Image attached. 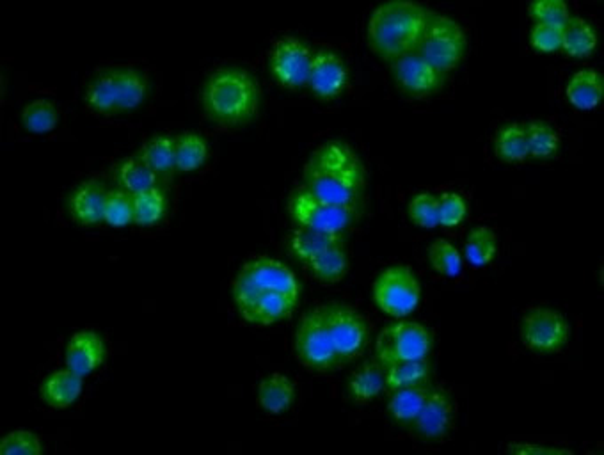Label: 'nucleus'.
Instances as JSON below:
<instances>
[{
  "label": "nucleus",
  "instance_id": "nucleus-11",
  "mask_svg": "<svg viewBox=\"0 0 604 455\" xmlns=\"http://www.w3.org/2000/svg\"><path fill=\"white\" fill-rule=\"evenodd\" d=\"M324 308L336 356L342 365H347L365 351L368 345V326L365 319L350 306L331 304Z\"/></svg>",
  "mask_w": 604,
  "mask_h": 455
},
{
  "label": "nucleus",
  "instance_id": "nucleus-16",
  "mask_svg": "<svg viewBox=\"0 0 604 455\" xmlns=\"http://www.w3.org/2000/svg\"><path fill=\"white\" fill-rule=\"evenodd\" d=\"M105 358H107V349H105L104 338L91 329L77 331L68 340L64 351L66 367L84 379L95 374L96 370L104 365Z\"/></svg>",
  "mask_w": 604,
  "mask_h": 455
},
{
  "label": "nucleus",
  "instance_id": "nucleus-30",
  "mask_svg": "<svg viewBox=\"0 0 604 455\" xmlns=\"http://www.w3.org/2000/svg\"><path fill=\"white\" fill-rule=\"evenodd\" d=\"M496 253H498V239L491 228L477 226L468 233L462 258H466L469 265L485 267L493 262Z\"/></svg>",
  "mask_w": 604,
  "mask_h": 455
},
{
  "label": "nucleus",
  "instance_id": "nucleus-1",
  "mask_svg": "<svg viewBox=\"0 0 604 455\" xmlns=\"http://www.w3.org/2000/svg\"><path fill=\"white\" fill-rule=\"evenodd\" d=\"M240 317L255 326H274L295 312L301 283L288 265L271 256H256L240 267L231 285Z\"/></svg>",
  "mask_w": 604,
  "mask_h": 455
},
{
  "label": "nucleus",
  "instance_id": "nucleus-34",
  "mask_svg": "<svg viewBox=\"0 0 604 455\" xmlns=\"http://www.w3.org/2000/svg\"><path fill=\"white\" fill-rule=\"evenodd\" d=\"M157 175H169L175 169V139L171 136L151 137L137 155Z\"/></svg>",
  "mask_w": 604,
  "mask_h": 455
},
{
  "label": "nucleus",
  "instance_id": "nucleus-25",
  "mask_svg": "<svg viewBox=\"0 0 604 455\" xmlns=\"http://www.w3.org/2000/svg\"><path fill=\"white\" fill-rule=\"evenodd\" d=\"M343 235H333V233L317 232L311 228H302L297 226L292 230L288 237V249L290 253L301 262L302 265L308 264L318 253L324 249L333 246L336 242H342Z\"/></svg>",
  "mask_w": 604,
  "mask_h": 455
},
{
  "label": "nucleus",
  "instance_id": "nucleus-23",
  "mask_svg": "<svg viewBox=\"0 0 604 455\" xmlns=\"http://www.w3.org/2000/svg\"><path fill=\"white\" fill-rule=\"evenodd\" d=\"M304 267L320 283H326V285L340 283L347 276V272H349V255L345 251L343 240L324 249L322 253H318Z\"/></svg>",
  "mask_w": 604,
  "mask_h": 455
},
{
  "label": "nucleus",
  "instance_id": "nucleus-21",
  "mask_svg": "<svg viewBox=\"0 0 604 455\" xmlns=\"http://www.w3.org/2000/svg\"><path fill=\"white\" fill-rule=\"evenodd\" d=\"M565 95L569 104L580 109V111H592L603 102L604 79L601 73L585 68L574 73L567 82Z\"/></svg>",
  "mask_w": 604,
  "mask_h": 455
},
{
  "label": "nucleus",
  "instance_id": "nucleus-27",
  "mask_svg": "<svg viewBox=\"0 0 604 455\" xmlns=\"http://www.w3.org/2000/svg\"><path fill=\"white\" fill-rule=\"evenodd\" d=\"M114 175H116V182L120 185V189L127 191L132 196L153 189L159 184V175L139 157H128V159L121 160Z\"/></svg>",
  "mask_w": 604,
  "mask_h": 455
},
{
  "label": "nucleus",
  "instance_id": "nucleus-6",
  "mask_svg": "<svg viewBox=\"0 0 604 455\" xmlns=\"http://www.w3.org/2000/svg\"><path fill=\"white\" fill-rule=\"evenodd\" d=\"M295 354L313 372H333L342 367L334 351L324 306L302 315L295 329Z\"/></svg>",
  "mask_w": 604,
  "mask_h": 455
},
{
  "label": "nucleus",
  "instance_id": "nucleus-29",
  "mask_svg": "<svg viewBox=\"0 0 604 455\" xmlns=\"http://www.w3.org/2000/svg\"><path fill=\"white\" fill-rule=\"evenodd\" d=\"M210 155L207 139L194 132H187L175 139V169L180 173L198 171Z\"/></svg>",
  "mask_w": 604,
  "mask_h": 455
},
{
  "label": "nucleus",
  "instance_id": "nucleus-32",
  "mask_svg": "<svg viewBox=\"0 0 604 455\" xmlns=\"http://www.w3.org/2000/svg\"><path fill=\"white\" fill-rule=\"evenodd\" d=\"M528 141V157L533 159H553L560 150V136L557 130L544 121H530L525 125Z\"/></svg>",
  "mask_w": 604,
  "mask_h": 455
},
{
  "label": "nucleus",
  "instance_id": "nucleus-42",
  "mask_svg": "<svg viewBox=\"0 0 604 455\" xmlns=\"http://www.w3.org/2000/svg\"><path fill=\"white\" fill-rule=\"evenodd\" d=\"M530 43L539 52L562 50V25L535 24L530 31Z\"/></svg>",
  "mask_w": 604,
  "mask_h": 455
},
{
  "label": "nucleus",
  "instance_id": "nucleus-33",
  "mask_svg": "<svg viewBox=\"0 0 604 455\" xmlns=\"http://www.w3.org/2000/svg\"><path fill=\"white\" fill-rule=\"evenodd\" d=\"M494 152L498 159L505 162H525L528 159V141H526L525 125L521 123H510L501 128L496 134L494 141Z\"/></svg>",
  "mask_w": 604,
  "mask_h": 455
},
{
  "label": "nucleus",
  "instance_id": "nucleus-15",
  "mask_svg": "<svg viewBox=\"0 0 604 455\" xmlns=\"http://www.w3.org/2000/svg\"><path fill=\"white\" fill-rule=\"evenodd\" d=\"M391 73L398 88L411 96L430 95L441 88L445 79V73L436 70L418 52H411L407 56L395 59L391 63Z\"/></svg>",
  "mask_w": 604,
  "mask_h": 455
},
{
  "label": "nucleus",
  "instance_id": "nucleus-5",
  "mask_svg": "<svg viewBox=\"0 0 604 455\" xmlns=\"http://www.w3.org/2000/svg\"><path fill=\"white\" fill-rule=\"evenodd\" d=\"M148 95V77L132 66L107 68L86 88V104L98 114L134 111Z\"/></svg>",
  "mask_w": 604,
  "mask_h": 455
},
{
  "label": "nucleus",
  "instance_id": "nucleus-36",
  "mask_svg": "<svg viewBox=\"0 0 604 455\" xmlns=\"http://www.w3.org/2000/svg\"><path fill=\"white\" fill-rule=\"evenodd\" d=\"M427 255H429L432 269L441 276H446V278H459L461 276L462 269H464V258L450 240H434L430 244Z\"/></svg>",
  "mask_w": 604,
  "mask_h": 455
},
{
  "label": "nucleus",
  "instance_id": "nucleus-28",
  "mask_svg": "<svg viewBox=\"0 0 604 455\" xmlns=\"http://www.w3.org/2000/svg\"><path fill=\"white\" fill-rule=\"evenodd\" d=\"M430 365L427 358L423 360L398 361L393 365L384 367V381L386 390H402L429 383Z\"/></svg>",
  "mask_w": 604,
  "mask_h": 455
},
{
  "label": "nucleus",
  "instance_id": "nucleus-10",
  "mask_svg": "<svg viewBox=\"0 0 604 455\" xmlns=\"http://www.w3.org/2000/svg\"><path fill=\"white\" fill-rule=\"evenodd\" d=\"M432 351V335L429 329L413 322L402 320L382 329L375 340V356L382 367L398 361L423 360Z\"/></svg>",
  "mask_w": 604,
  "mask_h": 455
},
{
  "label": "nucleus",
  "instance_id": "nucleus-12",
  "mask_svg": "<svg viewBox=\"0 0 604 455\" xmlns=\"http://www.w3.org/2000/svg\"><path fill=\"white\" fill-rule=\"evenodd\" d=\"M311 48L297 36H285L276 41L269 54V66L274 79L288 89L308 88Z\"/></svg>",
  "mask_w": 604,
  "mask_h": 455
},
{
  "label": "nucleus",
  "instance_id": "nucleus-40",
  "mask_svg": "<svg viewBox=\"0 0 604 455\" xmlns=\"http://www.w3.org/2000/svg\"><path fill=\"white\" fill-rule=\"evenodd\" d=\"M439 201V226L455 228L464 223L468 216V203L457 192H443L438 196Z\"/></svg>",
  "mask_w": 604,
  "mask_h": 455
},
{
  "label": "nucleus",
  "instance_id": "nucleus-14",
  "mask_svg": "<svg viewBox=\"0 0 604 455\" xmlns=\"http://www.w3.org/2000/svg\"><path fill=\"white\" fill-rule=\"evenodd\" d=\"M350 82L349 66L333 50L313 52L308 88L320 100H333L342 95Z\"/></svg>",
  "mask_w": 604,
  "mask_h": 455
},
{
  "label": "nucleus",
  "instance_id": "nucleus-3",
  "mask_svg": "<svg viewBox=\"0 0 604 455\" xmlns=\"http://www.w3.org/2000/svg\"><path fill=\"white\" fill-rule=\"evenodd\" d=\"M430 15L432 11L414 0L382 2L368 18V45L377 56L390 63L416 52L427 31Z\"/></svg>",
  "mask_w": 604,
  "mask_h": 455
},
{
  "label": "nucleus",
  "instance_id": "nucleus-19",
  "mask_svg": "<svg viewBox=\"0 0 604 455\" xmlns=\"http://www.w3.org/2000/svg\"><path fill=\"white\" fill-rule=\"evenodd\" d=\"M107 192L109 191L98 180L82 182L70 196V212L73 219L84 226L102 223Z\"/></svg>",
  "mask_w": 604,
  "mask_h": 455
},
{
  "label": "nucleus",
  "instance_id": "nucleus-4",
  "mask_svg": "<svg viewBox=\"0 0 604 455\" xmlns=\"http://www.w3.org/2000/svg\"><path fill=\"white\" fill-rule=\"evenodd\" d=\"M201 102L210 120L233 127L255 118L260 89L251 73L228 66L208 77L201 91Z\"/></svg>",
  "mask_w": 604,
  "mask_h": 455
},
{
  "label": "nucleus",
  "instance_id": "nucleus-37",
  "mask_svg": "<svg viewBox=\"0 0 604 455\" xmlns=\"http://www.w3.org/2000/svg\"><path fill=\"white\" fill-rule=\"evenodd\" d=\"M104 223L112 228H127L134 224V196L120 187L107 192Z\"/></svg>",
  "mask_w": 604,
  "mask_h": 455
},
{
  "label": "nucleus",
  "instance_id": "nucleus-18",
  "mask_svg": "<svg viewBox=\"0 0 604 455\" xmlns=\"http://www.w3.org/2000/svg\"><path fill=\"white\" fill-rule=\"evenodd\" d=\"M84 392V377L70 368H59L48 374L40 386L41 399L50 408L66 409L73 406Z\"/></svg>",
  "mask_w": 604,
  "mask_h": 455
},
{
  "label": "nucleus",
  "instance_id": "nucleus-35",
  "mask_svg": "<svg viewBox=\"0 0 604 455\" xmlns=\"http://www.w3.org/2000/svg\"><path fill=\"white\" fill-rule=\"evenodd\" d=\"M167 212L166 194L159 187L134 194V224L153 226L160 223Z\"/></svg>",
  "mask_w": 604,
  "mask_h": 455
},
{
  "label": "nucleus",
  "instance_id": "nucleus-13",
  "mask_svg": "<svg viewBox=\"0 0 604 455\" xmlns=\"http://www.w3.org/2000/svg\"><path fill=\"white\" fill-rule=\"evenodd\" d=\"M571 328L562 313L549 308H535L521 322V338L533 352H557L569 342Z\"/></svg>",
  "mask_w": 604,
  "mask_h": 455
},
{
  "label": "nucleus",
  "instance_id": "nucleus-17",
  "mask_svg": "<svg viewBox=\"0 0 604 455\" xmlns=\"http://www.w3.org/2000/svg\"><path fill=\"white\" fill-rule=\"evenodd\" d=\"M453 418L455 408L450 395L443 390H430L425 406L411 427L423 440H441L452 429Z\"/></svg>",
  "mask_w": 604,
  "mask_h": 455
},
{
  "label": "nucleus",
  "instance_id": "nucleus-24",
  "mask_svg": "<svg viewBox=\"0 0 604 455\" xmlns=\"http://www.w3.org/2000/svg\"><path fill=\"white\" fill-rule=\"evenodd\" d=\"M597 32L583 16L571 15L562 25V50L567 56L587 57L596 50Z\"/></svg>",
  "mask_w": 604,
  "mask_h": 455
},
{
  "label": "nucleus",
  "instance_id": "nucleus-39",
  "mask_svg": "<svg viewBox=\"0 0 604 455\" xmlns=\"http://www.w3.org/2000/svg\"><path fill=\"white\" fill-rule=\"evenodd\" d=\"M528 13L535 24L564 25L571 16L565 0H535L528 6Z\"/></svg>",
  "mask_w": 604,
  "mask_h": 455
},
{
  "label": "nucleus",
  "instance_id": "nucleus-20",
  "mask_svg": "<svg viewBox=\"0 0 604 455\" xmlns=\"http://www.w3.org/2000/svg\"><path fill=\"white\" fill-rule=\"evenodd\" d=\"M297 390L295 384L290 377L285 374L274 372L271 376L262 379V383L258 384V392H256V400L258 406L269 413V415H283L288 409L294 406Z\"/></svg>",
  "mask_w": 604,
  "mask_h": 455
},
{
  "label": "nucleus",
  "instance_id": "nucleus-43",
  "mask_svg": "<svg viewBox=\"0 0 604 455\" xmlns=\"http://www.w3.org/2000/svg\"><path fill=\"white\" fill-rule=\"evenodd\" d=\"M512 452H541V454H560L565 450H557V448H542V447H512Z\"/></svg>",
  "mask_w": 604,
  "mask_h": 455
},
{
  "label": "nucleus",
  "instance_id": "nucleus-2",
  "mask_svg": "<svg viewBox=\"0 0 604 455\" xmlns=\"http://www.w3.org/2000/svg\"><path fill=\"white\" fill-rule=\"evenodd\" d=\"M302 187L318 200L358 207L365 189V168L350 146L329 141L311 153L302 173Z\"/></svg>",
  "mask_w": 604,
  "mask_h": 455
},
{
  "label": "nucleus",
  "instance_id": "nucleus-9",
  "mask_svg": "<svg viewBox=\"0 0 604 455\" xmlns=\"http://www.w3.org/2000/svg\"><path fill=\"white\" fill-rule=\"evenodd\" d=\"M372 296L382 313L393 319H406L420 304L422 285L409 267L393 265L377 276Z\"/></svg>",
  "mask_w": 604,
  "mask_h": 455
},
{
  "label": "nucleus",
  "instance_id": "nucleus-7",
  "mask_svg": "<svg viewBox=\"0 0 604 455\" xmlns=\"http://www.w3.org/2000/svg\"><path fill=\"white\" fill-rule=\"evenodd\" d=\"M466 43V32L455 18L443 13H432L416 52L436 70L446 73L459 66L466 54Z\"/></svg>",
  "mask_w": 604,
  "mask_h": 455
},
{
  "label": "nucleus",
  "instance_id": "nucleus-8",
  "mask_svg": "<svg viewBox=\"0 0 604 455\" xmlns=\"http://www.w3.org/2000/svg\"><path fill=\"white\" fill-rule=\"evenodd\" d=\"M288 212L297 226L311 228L317 232L343 235L358 216V207H340L318 200L304 187L295 189L288 200Z\"/></svg>",
  "mask_w": 604,
  "mask_h": 455
},
{
  "label": "nucleus",
  "instance_id": "nucleus-38",
  "mask_svg": "<svg viewBox=\"0 0 604 455\" xmlns=\"http://www.w3.org/2000/svg\"><path fill=\"white\" fill-rule=\"evenodd\" d=\"M407 214L416 226L423 230H434L439 226V201L438 196L430 192H420L409 201Z\"/></svg>",
  "mask_w": 604,
  "mask_h": 455
},
{
  "label": "nucleus",
  "instance_id": "nucleus-26",
  "mask_svg": "<svg viewBox=\"0 0 604 455\" xmlns=\"http://www.w3.org/2000/svg\"><path fill=\"white\" fill-rule=\"evenodd\" d=\"M429 392L427 384L393 390L390 392V400H388V413L397 424L413 425L414 420L418 418L420 411L425 406Z\"/></svg>",
  "mask_w": 604,
  "mask_h": 455
},
{
  "label": "nucleus",
  "instance_id": "nucleus-31",
  "mask_svg": "<svg viewBox=\"0 0 604 455\" xmlns=\"http://www.w3.org/2000/svg\"><path fill=\"white\" fill-rule=\"evenodd\" d=\"M20 120L27 132L31 134H48L56 130L59 123V109L48 98H36L25 105Z\"/></svg>",
  "mask_w": 604,
  "mask_h": 455
},
{
  "label": "nucleus",
  "instance_id": "nucleus-41",
  "mask_svg": "<svg viewBox=\"0 0 604 455\" xmlns=\"http://www.w3.org/2000/svg\"><path fill=\"white\" fill-rule=\"evenodd\" d=\"M0 454L2 455H41L43 447L41 440L29 431L9 432L0 440Z\"/></svg>",
  "mask_w": 604,
  "mask_h": 455
},
{
  "label": "nucleus",
  "instance_id": "nucleus-22",
  "mask_svg": "<svg viewBox=\"0 0 604 455\" xmlns=\"http://www.w3.org/2000/svg\"><path fill=\"white\" fill-rule=\"evenodd\" d=\"M386 390L384 367L379 361H368L350 376L347 392L352 402L370 404L381 397Z\"/></svg>",
  "mask_w": 604,
  "mask_h": 455
}]
</instances>
